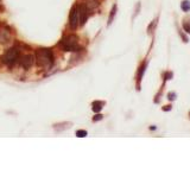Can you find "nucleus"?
I'll return each instance as SVG.
<instances>
[{
  "instance_id": "423d86ee",
  "label": "nucleus",
  "mask_w": 190,
  "mask_h": 178,
  "mask_svg": "<svg viewBox=\"0 0 190 178\" xmlns=\"http://www.w3.org/2000/svg\"><path fill=\"white\" fill-rule=\"evenodd\" d=\"M71 125H73L71 123H56V125H54V128H55L56 132H62V131H66V130H68V128H70Z\"/></svg>"
},
{
  "instance_id": "dca6fc26",
  "label": "nucleus",
  "mask_w": 190,
  "mask_h": 178,
  "mask_svg": "<svg viewBox=\"0 0 190 178\" xmlns=\"http://www.w3.org/2000/svg\"><path fill=\"white\" fill-rule=\"evenodd\" d=\"M171 77H172V74H171V73H168V74L165 75V80H170Z\"/></svg>"
},
{
  "instance_id": "0eeeda50",
  "label": "nucleus",
  "mask_w": 190,
  "mask_h": 178,
  "mask_svg": "<svg viewBox=\"0 0 190 178\" xmlns=\"http://www.w3.org/2000/svg\"><path fill=\"white\" fill-rule=\"evenodd\" d=\"M81 22H80V24L81 25H84L86 24V22H87V18H88V9L86 7V6H82L81 7Z\"/></svg>"
},
{
  "instance_id": "20e7f679",
  "label": "nucleus",
  "mask_w": 190,
  "mask_h": 178,
  "mask_svg": "<svg viewBox=\"0 0 190 178\" xmlns=\"http://www.w3.org/2000/svg\"><path fill=\"white\" fill-rule=\"evenodd\" d=\"M70 27L71 29H76L78 24V9L77 6H74L70 12Z\"/></svg>"
},
{
  "instance_id": "f8f14e48",
  "label": "nucleus",
  "mask_w": 190,
  "mask_h": 178,
  "mask_svg": "<svg viewBox=\"0 0 190 178\" xmlns=\"http://www.w3.org/2000/svg\"><path fill=\"white\" fill-rule=\"evenodd\" d=\"M76 135H77L78 138H84V137H87V131H84V130H80L76 132Z\"/></svg>"
},
{
  "instance_id": "9b49d317",
  "label": "nucleus",
  "mask_w": 190,
  "mask_h": 178,
  "mask_svg": "<svg viewBox=\"0 0 190 178\" xmlns=\"http://www.w3.org/2000/svg\"><path fill=\"white\" fill-rule=\"evenodd\" d=\"M117 13V5H114L112 7V11H111V14H109V18H108V25H111V23L113 22V18Z\"/></svg>"
},
{
  "instance_id": "4468645a",
  "label": "nucleus",
  "mask_w": 190,
  "mask_h": 178,
  "mask_svg": "<svg viewBox=\"0 0 190 178\" xmlns=\"http://www.w3.org/2000/svg\"><path fill=\"white\" fill-rule=\"evenodd\" d=\"M175 96H176V94H175V93H169L168 94L169 100H175Z\"/></svg>"
},
{
  "instance_id": "2eb2a0df",
  "label": "nucleus",
  "mask_w": 190,
  "mask_h": 178,
  "mask_svg": "<svg viewBox=\"0 0 190 178\" xmlns=\"http://www.w3.org/2000/svg\"><path fill=\"white\" fill-rule=\"evenodd\" d=\"M101 119H102V115H101V114H96V115L93 118L94 121H99V120H101Z\"/></svg>"
},
{
  "instance_id": "7ed1b4c3",
  "label": "nucleus",
  "mask_w": 190,
  "mask_h": 178,
  "mask_svg": "<svg viewBox=\"0 0 190 178\" xmlns=\"http://www.w3.org/2000/svg\"><path fill=\"white\" fill-rule=\"evenodd\" d=\"M18 56H19V50H18L17 48H11V49H9V50L2 55L1 61H2V63L10 66V64L16 62V59L18 58Z\"/></svg>"
},
{
  "instance_id": "f3484780",
  "label": "nucleus",
  "mask_w": 190,
  "mask_h": 178,
  "mask_svg": "<svg viewBox=\"0 0 190 178\" xmlns=\"http://www.w3.org/2000/svg\"><path fill=\"white\" fill-rule=\"evenodd\" d=\"M171 109V106H165V107H163V111H165V112H168Z\"/></svg>"
},
{
  "instance_id": "1a4fd4ad",
  "label": "nucleus",
  "mask_w": 190,
  "mask_h": 178,
  "mask_svg": "<svg viewBox=\"0 0 190 178\" xmlns=\"http://www.w3.org/2000/svg\"><path fill=\"white\" fill-rule=\"evenodd\" d=\"M102 106H103V102H100V101H94L93 102V111L95 113L100 112L102 109Z\"/></svg>"
},
{
  "instance_id": "9d476101",
  "label": "nucleus",
  "mask_w": 190,
  "mask_h": 178,
  "mask_svg": "<svg viewBox=\"0 0 190 178\" xmlns=\"http://www.w3.org/2000/svg\"><path fill=\"white\" fill-rule=\"evenodd\" d=\"M181 7H182V10H183L184 12L190 11V1L189 0H184V1H182V2H181Z\"/></svg>"
},
{
  "instance_id": "ddd939ff",
  "label": "nucleus",
  "mask_w": 190,
  "mask_h": 178,
  "mask_svg": "<svg viewBox=\"0 0 190 178\" xmlns=\"http://www.w3.org/2000/svg\"><path fill=\"white\" fill-rule=\"evenodd\" d=\"M183 29H184L185 32L190 34V25L188 24V23H184V24H183Z\"/></svg>"
},
{
  "instance_id": "f03ea898",
  "label": "nucleus",
  "mask_w": 190,
  "mask_h": 178,
  "mask_svg": "<svg viewBox=\"0 0 190 178\" xmlns=\"http://www.w3.org/2000/svg\"><path fill=\"white\" fill-rule=\"evenodd\" d=\"M77 41H78L77 36L70 34V36H67L66 38L62 39V42L59 43V46L64 51H77L78 49Z\"/></svg>"
},
{
  "instance_id": "39448f33",
  "label": "nucleus",
  "mask_w": 190,
  "mask_h": 178,
  "mask_svg": "<svg viewBox=\"0 0 190 178\" xmlns=\"http://www.w3.org/2000/svg\"><path fill=\"white\" fill-rule=\"evenodd\" d=\"M20 63H22V67L24 68V69H26V70H27V69H30V68L34 66V56H31V55L24 56Z\"/></svg>"
},
{
  "instance_id": "6e6552de",
  "label": "nucleus",
  "mask_w": 190,
  "mask_h": 178,
  "mask_svg": "<svg viewBox=\"0 0 190 178\" xmlns=\"http://www.w3.org/2000/svg\"><path fill=\"white\" fill-rule=\"evenodd\" d=\"M10 39V32L5 29L0 30V43H6Z\"/></svg>"
},
{
  "instance_id": "f257e3e1",
  "label": "nucleus",
  "mask_w": 190,
  "mask_h": 178,
  "mask_svg": "<svg viewBox=\"0 0 190 178\" xmlns=\"http://www.w3.org/2000/svg\"><path fill=\"white\" fill-rule=\"evenodd\" d=\"M34 59H36V63L37 66L39 67H46L49 64H51L54 62V54L50 49H46V48H39L36 50V54H34Z\"/></svg>"
},
{
  "instance_id": "a211bd4d",
  "label": "nucleus",
  "mask_w": 190,
  "mask_h": 178,
  "mask_svg": "<svg viewBox=\"0 0 190 178\" xmlns=\"http://www.w3.org/2000/svg\"><path fill=\"white\" fill-rule=\"evenodd\" d=\"M189 115H190V112H189Z\"/></svg>"
}]
</instances>
